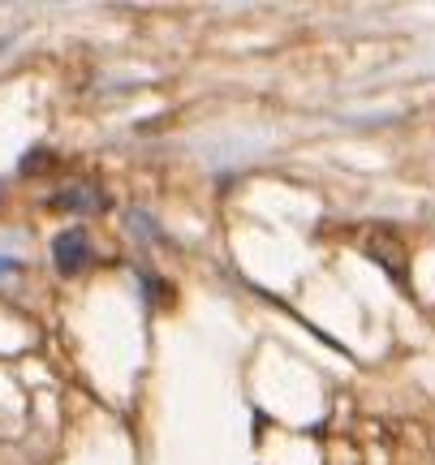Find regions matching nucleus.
Instances as JSON below:
<instances>
[{
	"instance_id": "obj_1",
	"label": "nucleus",
	"mask_w": 435,
	"mask_h": 465,
	"mask_svg": "<svg viewBox=\"0 0 435 465\" xmlns=\"http://www.w3.org/2000/svg\"><path fill=\"white\" fill-rule=\"evenodd\" d=\"M52 263L61 276H78L86 263H91V237L83 229H65L56 242H52Z\"/></svg>"
},
{
	"instance_id": "obj_3",
	"label": "nucleus",
	"mask_w": 435,
	"mask_h": 465,
	"mask_svg": "<svg viewBox=\"0 0 435 465\" xmlns=\"http://www.w3.org/2000/svg\"><path fill=\"white\" fill-rule=\"evenodd\" d=\"M17 259H9V254H0V281H5V276H17Z\"/></svg>"
},
{
	"instance_id": "obj_2",
	"label": "nucleus",
	"mask_w": 435,
	"mask_h": 465,
	"mask_svg": "<svg viewBox=\"0 0 435 465\" xmlns=\"http://www.w3.org/2000/svg\"><path fill=\"white\" fill-rule=\"evenodd\" d=\"M56 203H61V207H69V212H83V207H86V212H100L104 194H100V190H91V185H74V190H69V194H61Z\"/></svg>"
}]
</instances>
